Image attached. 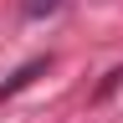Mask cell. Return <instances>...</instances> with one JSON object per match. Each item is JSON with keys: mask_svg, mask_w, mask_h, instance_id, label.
I'll return each instance as SVG.
<instances>
[{"mask_svg": "<svg viewBox=\"0 0 123 123\" xmlns=\"http://www.w3.org/2000/svg\"><path fill=\"white\" fill-rule=\"evenodd\" d=\"M41 72H46V56H36V62H26V67L15 72V77H5V82H0V103H5L10 92H21V87L31 82V77H41Z\"/></svg>", "mask_w": 123, "mask_h": 123, "instance_id": "cell-1", "label": "cell"}, {"mask_svg": "<svg viewBox=\"0 0 123 123\" xmlns=\"http://www.w3.org/2000/svg\"><path fill=\"white\" fill-rule=\"evenodd\" d=\"M56 5H62V0H26V5H21V10L31 15V21H36V15H46V10H56Z\"/></svg>", "mask_w": 123, "mask_h": 123, "instance_id": "cell-2", "label": "cell"}]
</instances>
